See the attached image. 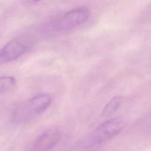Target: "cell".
<instances>
[{
	"label": "cell",
	"instance_id": "cell-1",
	"mask_svg": "<svg viewBox=\"0 0 151 151\" xmlns=\"http://www.w3.org/2000/svg\"><path fill=\"white\" fill-rule=\"evenodd\" d=\"M90 10L86 7H77L66 12L54 22L56 30L64 31L74 29L85 23L89 18Z\"/></svg>",
	"mask_w": 151,
	"mask_h": 151
},
{
	"label": "cell",
	"instance_id": "cell-2",
	"mask_svg": "<svg viewBox=\"0 0 151 151\" xmlns=\"http://www.w3.org/2000/svg\"><path fill=\"white\" fill-rule=\"evenodd\" d=\"M125 122L121 118H114L97 127L91 135L94 143L100 144L117 136L125 128Z\"/></svg>",
	"mask_w": 151,
	"mask_h": 151
},
{
	"label": "cell",
	"instance_id": "cell-3",
	"mask_svg": "<svg viewBox=\"0 0 151 151\" xmlns=\"http://www.w3.org/2000/svg\"><path fill=\"white\" fill-rule=\"evenodd\" d=\"M51 103V96L49 94H37L28 100L22 109V114H26V118L40 116L48 109Z\"/></svg>",
	"mask_w": 151,
	"mask_h": 151
},
{
	"label": "cell",
	"instance_id": "cell-4",
	"mask_svg": "<svg viewBox=\"0 0 151 151\" xmlns=\"http://www.w3.org/2000/svg\"><path fill=\"white\" fill-rule=\"evenodd\" d=\"M61 138L58 129H48L44 131L35 141L33 151H51L57 145Z\"/></svg>",
	"mask_w": 151,
	"mask_h": 151
},
{
	"label": "cell",
	"instance_id": "cell-5",
	"mask_svg": "<svg viewBox=\"0 0 151 151\" xmlns=\"http://www.w3.org/2000/svg\"><path fill=\"white\" fill-rule=\"evenodd\" d=\"M27 47L18 41H10L0 50V63H10L25 52Z\"/></svg>",
	"mask_w": 151,
	"mask_h": 151
},
{
	"label": "cell",
	"instance_id": "cell-6",
	"mask_svg": "<svg viewBox=\"0 0 151 151\" xmlns=\"http://www.w3.org/2000/svg\"><path fill=\"white\" fill-rule=\"evenodd\" d=\"M122 101V98L119 96H116V97L111 99L105 106L103 112H102V116H109L114 114L120 107Z\"/></svg>",
	"mask_w": 151,
	"mask_h": 151
},
{
	"label": "cell",
	"instance_id": "cell-7",
	"mask_svg": "<svg viewBox=\"0 0 151 151\" xmlns=\"http://www.w3.org/2000/svg\"><path fill=\"white\" fill-rule=\"evenodd\" d=\"M16 85V81L13 77H0V93H5L11 91Z\"/></svg>",
	"mask_w": 151,
	"mask_h": 151
},
{
	"label": "cell",
	"instance_id": "cell-8",
	"mask_svg": "<svg viewBox=\"0 0 151 151\" xmlns=\"http://www.w3.org/2000/svg\"><path fill=\"white\" fill-rule=\"evenodd\" d=\"M24 3L28 4H35V3L38 2V1H41V0H22Z\"/></svg>",
	"mask_w": 151,
	"mask_h": 151
}]
</instances>
